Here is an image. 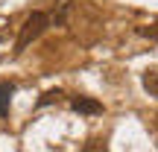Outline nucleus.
<instances>
[{"label": "nucleus", "mask_w": 158, "mask_h": 152, "mask_svg": "<svg viewBox=\"0 0 158 152\" xmlns=\"http://www.w3.org/2000/svg\"><path fill=\"white\" fill-rule=\"evenodd\" d=\"M73 108L76 111H82V114H100L102 111V105L97 100H88V97H76L73 100Z\"/></svg>", "instance_id": "f03ea898"}, {"label": "nucleus", "mask_w": 158, "mask_h": 152, "mask_svg": "<svg viewBox=\"0 0 158 152\" xmlns=\"http://www.w3.org/2000/svg\"><path fill=\"white\" fill-rule=\"evenodd\" d=\"M155 117H158V114H155ZM155 126H158V120H155Z\"/></svg>", "instance_id": "0eeeda50"}, {"label": "nucleus", "mask_w": 158, "mask_h": 152, "mask_svg": "<svg viewBox=\"0 0 158 152\" xmlns=\"http://www.w3.org/2000/svg\"><path fill=\"white\" fill-rule=\"evenodd\" d=\"M82 152H108V146H106V141H100V138H91V141L82 146Z\"/></svg>", "instance_id": "39448f33"}, {"label": "nucleus", "mask_w": 158, "mask_h": 152, "mask_svg": "<svg viewBox=\"0 0 158 152\" xmlns=\"http://www.w3.org/2000/svg\"><path fill=\"white\" fill-rule=\"evenodd\" d=\"M149 35H152V38H158V21L152 23V27H149Z\"/></svg>", "instance_id": "423d86ee"}, {"label": "nucleus", "mask_w": 158, "mask_h": 152, "mask_svg": "<svg viewBox=\"0 0 158 152\" xmlns=\"http://www.w3.org/2000/svg\"><path fill=\"white\" fill-rule=\"evenodd\" d=\"M50 27V18L44 15V12H32V15H27L23 18V23H21V32H18V41H15V50L21 53V50H27L29 44H32L35 38H38L44 29Z\"/></svg>", "instance_id": "f257e3e1"}, {"label": "nucleus", "mask_w": 158, "mask_h": 152, "mask_svg": "<svg viewBox=\"0 0 158 152\" xmlns=\"http://www.w3.org/2000/svg\"><path fill=\"white\" fill-rule=\"evenodd\" d=\"M143 88H147V94L158 97V68H152V70L143 73Z\"/></svg>", "instance_id": "7ed1b4c3"}, {"label": "nucleus", "mask_w": 158, "mask_h": 152, "mask_svg": "<svg viewBox=\"0 0 158 152\" xmlns=\"http://www.w3.org/2000/svg\"><path fill=\"white\" fill-rule=\"evenodd\" d=\"M9 97H12V85L9 82H0V117L9 114Z\"/></svg>", "instance_id": "20e7f679"}]
</instances>
